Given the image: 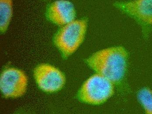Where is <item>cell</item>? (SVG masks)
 Listing matches in <instances>:
<instances>
[{"instance_id":"cell-7","label":"cell","mask_w":152,"mask_h":114,"mask_svg":"<svg viewBox=\"0 0 152 114\" xmlns=\"http://www.w3.org/2000/svg\"><path fill=\"white\" fill-rule=\"evenodd\" d=\"M76 15L73 4L66 0L54 2L47 8L46 14L50 21L59 26H64L74 21Z\"/></svg>"},{"instance_id":"cell-6","label":"cell","mask_w":152,"mask_h":114,"mask_svg":"<svg viewBox=\"0 0 152 114\" xmlns=\"http://www.w3.org/2000/svg\"><path fill=\"white\" fill-rule=\"evenodd\" d=\"M34 76L39 88L46 92L58 91L65 83L64 74L50 65L44 64L38 65L34 70Z\"/></svg>"},{"instance_id":"cell-9","label":"cell","mask_w":152,"mask_h":114,"mask_svg":"<svg viewBox=\"0 0 152 114\" xmlns=\"http://www.w3.org/2000/svg\"><path fill=\"white\" fill-rule=\"evenodd\" d=\"M137 98L145 113L152 114V90L149 88L142 89L137 93Z\"/></svg>"},{"instance_id":"cell-1","label":"cell","mask_w":152,"mask_h":114,"mask_svg":"<svg viewBox=\"0 0 152 114\" xmlns=\"http://www.w3.org/2000/svg\"><path fill=\"white\" fill-rule=\"evenodd\" d=\"M128 54L122 46H115L98 51L87 58L88 65L97 73L114 83L120 82L127 68Z\"/></svg>"},{"instance_id":"cell-3","label":"cell","mask_w":152,"mask_h":114,"mask_svg":"<svg viewBox=\"0 0 152 114\" xmlns=\"http://www.w3.org/2000/svg\"><path fill=\"white\" fill-rule=\"evenodd\" d=\"M114 83L97 73L90 77L83 83L77 94L79 100L92 105L102 104L113 96Z\"/></svg>"},{"instance_id":"cell-8","label":"cell","mask_w":152,"mask_h":114,"mask_svg":"<svg viewBox=\"0 0 152 114\" xmlns=\"http://www.w3.org/2000/svg\"><path fill=\"white\" fill-rule=\"evenodd\" d=\"M12 15V0H0V29L2 33L8 29Z\"/></svg>"},{"instance_id":"cell-2","label":"cell","mask_w":152,"mask_h":114,"mask_svg":"<svg viewBox=\"0 0 152 114\" xmlns=\"http://www.w3.org/2000/svg\"><path fill=\"white\" fill-rule=\"evenodd\" d=\"M87 25L86 19L75 20L64 25L56 33L54 43L63 57H69L79 48L84 40Z\"/></svg>"},{"instance_id":"cell-5","label":"cell","mask_w":152,"mask_h":114,"mask_svg":"<svg viewBox=\"0 0 152 114\" xmlns=\"http://www.w3.org/2000/svg\"><path fill=\"white\" fill-rule=\"evenodd\" d=\"M27 82L23 71L12 68H7L1 74L0 89L5 98H18L26 93Z\"/></svg>"},{"instance_id":"cell-4","label":"cell","mask_w":152,"mask_h":114,"mask_svg":"<svg viewBox=\"0 0 152 114\" xmlns=\"http://www.w3.org/2000/svg\"><path fill=\"white\" fill-rule=\"evenodd\" d=\"M114 6L133 18L141 26L145 38L152 30V0L117 2Z\"/></svg>"}]
</instances>
